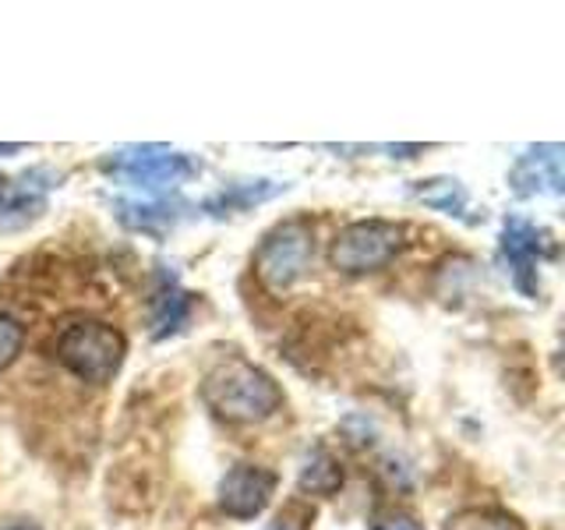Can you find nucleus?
<instances>
[{"instance_id":"nucleus-17","label":"nucleus","mask_w":565,"mask_h":530,"mask_svg":"<svg viewBox=\"0 0 565 530\" xmlns=\"http://www.w3.org/2000/svg\"><path fill=\"white\" fill-rule=\"evenodd\" d=\"M305 523H308V520L300 517L297 509H290V512H282V517H276L265 530H305Z\"/></svg>"},{"instance_id":"nucleus-11","label":"nucleus","mask_w":565,"mask_h":530,"mask_svg":"<svg viewBox=\"0 0 565 530\" xmlns=\"http://www.w3.org/2000/svg\"><path fill=\"white\" fill-rule=\"evenodd\" d=\"M290 184L287 181H234L226 184L220 194H212V199L205 202V212H212V216H226V212H244L252 205H262L276 199V194H282Z\"/></svg>"},{"instance_id":"nucleus-16","label":"nucleus","mask_w":565,"mask_h":530,"mask_svg":"<svg viewBox=\"0 0 565 530\" xmlns=\"http://www.w3.org/2000/svg\"><path fill=\"white\" fill-rule=\"evenodd\" d=\"M25 347V329L11 315H0V371H8Z\"/></svg>"},{"instance_id":"nucleus-8","label":"nucleus","mask_w":565,"mask_h":530,"mask_svg":"<svg viewBox=\"0 0 565 530\" xmlns=\"http://www.w3.org/2000/svg\"><path fill=\"white\" fill-rule=\"evenodd\" d=\"M276 495V474L255 467V464H237L223 474L220 481V509L234 520H255L265 512V506Z\"/></svg>"},{"instance_id":"nucleus-5","label":"nucleus","mask_w":565,"mask_h":530,"mask_svg":"<svg viewBox=\"0 0 565 530\" xmlns=\"http://www.w3.org/2000/svg\"><path fill=\"white\" fill-rule=\"evenodd\" d=\"M403 244H406V230L399 223L361 220L335 234L329 247V262H332V269L350 273V276L375 273L403 252Z\"/></svg>"},{"instance_id":"nucleus-10","label":"nucleus","mask_w":565,"mask_h":530,"mask_svg":"<svg viewBox=\"0 0 565 530\" xmlns=\"http://www.w3.org/2000/svg\"><path fill=\"white\" fill-rule=\"evenodd\" d=\"M191 205L188 202H170V199H149V202H120L117 216L124 226L141 230V234H163V230H173L177 223L184 220V212Z\"/></svg>"},{"instance_id":"nucleus-14","label":"nucleus","mask_w":565,"mask_h":530,"mask_svg":"<svg viewBox=\"0 0 565 530\" xmlns=\"http://www.w3.org/2000/svg\"><path fill=\"white\" fill-rule=\"evenodd\" d=\"M446 530H523V523L502 509H467L452 517Z\"/></svg>"},{"instance_id":"nucleus-15","label":"nucleus","mask_w":565,"mask_h":530,"mask_svg":"<svg viewBox=\"0 0 565 530\" xmlns=\"http://www.w3.org/2000/svg\"><path fill=\"white\" fill-rule=\"evenodd\" d=\"M184 311H188V297H184L181 290H177V287H170V290L159 294V311H156V329H152L156 340H163V336H170V332L181 329Z\"/></svg>"},{"instance_id":"nucleus-6","label":"nucleus","mask_w":565,"mask_h":530,"mask_svg":"<svg viewBox=\"0 0 565 530\" xmlns=\"http://www.w3.org/2000/svg\"><path fill=\"white\" fill-rule=\"evenodd\" d=\"M502 255L512 269V283L520 287L523 297H537L541 294V279H537V265L544 258L555 255L552 237L544 234L541 226H534L526 216H509L502 223Z\"/></svg>"},{"instance_id":"nucleus-2","label":"nucleus","mask_w":565,"mask_h":530,"mask_svg":"<svg viewBox=\"0 0 565 530\" xmlns=\"http://www.w3.org/2000/svg\"><path fill=\"white\" fill-rule=\"evenodd\" d=\"M99 170L141 191H170L202 173V159L170 146H124L99 159Z\"/></svg>"},{"instance_id":"nucleus-9","label":"nucleus","mask_w":565,"mask_h":530,"mask_svg":"<svg viewBox=\"0 0 565 530\" xmlns=\"http://www.w3.org/2000/svg\"><path fill=\"white\" fill-rule=\"evenodd\" d=\"M509 184L523 199H541V194H562L565 173H562V146L547 141V146L526 149L509 170Z\"/></svg>"},{"instance_id":"nucleus-4","label":"nucleus","mask_w":565,"mask_h":530,"mask_svg":"<svg viewBox=\"0 0 565 530\" xmlns=\"http://www.w3.org/2000/svg\"><path fill=\"white\" fill-rule=\"evenodd\" d=\"M124 336L106 322H75L57 336V361L88 385H106L124 364Z\"/></svg>"},{"instance_id":"nucleus-1","label":"nucleus","mask_w":565,"mask_h":530,"mask_svg":"<svg viewBox=\"0 0 565 530\" xmlns=\"http://www.w3.org/2000/svg\"><path fill=\"white\" fill-rule=\"evenodd\" d=\"M202 400L216 417L230 424H262L282 406V389L269 371L244 358L220 361L202 379Z\"/></svg>"},{"instance_id":"nucleus-12","label":"nucleus","mask_w":565,"mask_h":530,"mask_svg":"<svg viewBox=\"0 0 565 530\" xmlns=\"http://www.w3.org/2000/svg\"><path fill=\"white\" fill-rule=\"evenodd\" d=\"M414 199L424 202L428 209H438V212H449V216H467L470 209V191L456 181V177H431V181H417L414 188Z\"/></svg>"},{"instance_id":"nucleus-18","label":"nucleus","mask_w":565,"mask_h":530,"mask_svg":"<svg viewBox=\"0 0 565 530\" xmlns=\"http://www.w3.org/2000/svg\"><path fill=\"white\" fill-rule=\"evenodd\" d=\"M375 530H424L414 517H388V520H382Z\"/></svg>"},{"instance_id":"nucleus-20","label":"nucleus","mask_w":565,"mask_h":530,"mask_svg":"<svg viewBox=\"0 0 565 530\" xmlns=\"http://www.w3.org/2000/svg\"><path fill=\"white\" fill-rule=\"evenodd\" d=\"M14 152H22V146H0V156H14Z\"/></svg>"},{"instance_id":"nucleus-7","label":"nucleus","mask_w":565,"mask_h":530,"mask_svg":"<svg viewBox=\"0 0 565 530\" xmlns=\"http://www.w3.org/2000/svg\"><path fill=\"white\" fill-rule=\"evenodd\" d=\"M61 177L50 167H35L18 177H0V234L22 230L32 220H40L46 199Z\"/></svg>"},{"instance_id":"nucleus-13","label":"nucleus","mask_w":565,"mask_h":530,"mask_svg":"<svg viewBox=\"0 0 565 530\" xmlns=\"http://www.w3.org/2000/svg\"><path fill=\"white\" fill-rule=\"evenodd\" d=\"M343 485V467L329 449H311L300 467V491L308 495H335Z\"/></svg>"},{"instance_id":"nucleus-19","label":"nucleus","mask_w":565,"mask_h":530,"mask_svg":"<svg viewBox=\"0 0 565 530\" xmlns=\"http://www.w3.org/2000/svg\"><path fill=\"white\" fill-rule=\"evenodd\" d=\"M0 530H43V527L32 520H0Z\"/></svg>"},{"instance_id":"nucleus-3","label":"nucleus","mask_w":565,"mask_h":530,"mask_svg":"<svg viewBox=\"0 0 565 530\" xmlns=\"http://www.w3.org/2000/svg\"><path fill=\"white\" fill-rule=\"evenodd\" d=\"M315 258V226L305 216L282 220L262 237L255 252V276L269 294H287L308 276Z\"/></svg>"}]
</instances>
